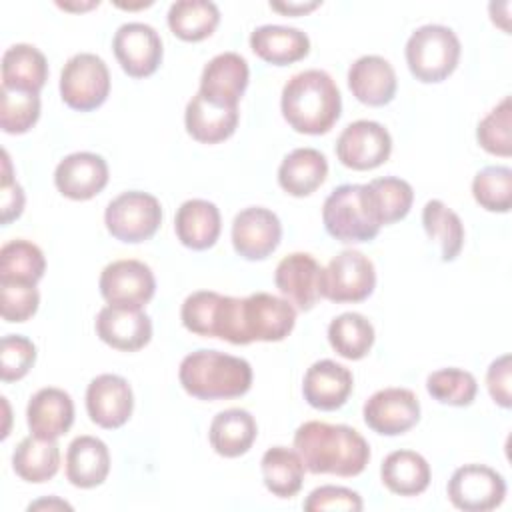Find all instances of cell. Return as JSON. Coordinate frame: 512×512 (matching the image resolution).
<instances>
[{
  "label": "cell",
  "instance_id": "1",
  "mask_svg": "<svg viewBox=\"0 0 512 512\" xmlns=\"http://www.w3.org/2000/svg\"><path fill=\"white\" fill-rule=\"evenodd\" d=\"M294 448L304 468L312 474L352 478L362 474L370 462L368 442L358 430L346 424L304 422L294 432Z\"/></svg>",
  "mask_w": 512,
  "mask_h": 512
},
{
  "label": "cell",
  "instance_id": "2",
  "mask_svg": "<svg viewBox=\"0 0 512 512\" xmlns=\"http://www.w3.org/2000/svg\"><path fill=\"white\" fill-rule=\"evenodd\" d=\"M280 108L284 120L300 134H326L338 122L342 96L324 70L310 68L294 74L282 88Z\"/></svg>",
  "mask_w": 512,
  "mask_h": 512
},
{
  "label": "cell",
  "instance_id": "3",
  "mask_svg": "<svg viewBox=\"0 0 512 512\" xmlns=\"http://www.w3.org/2000/svg\"><path fill=\"white\" fill-rule=\"evenodd\" d=\"M178 380L198 400L238 398L252 386V366L244 358L200 348L182 358Z\"/></svg>",
  "mask_w": 512,
  "mask_h": 512
},
{
  "label": "cell",
  "instance_id": "4",
  "mask_svg": "<svg viewBox=\"0 0 512 512\" xmlns=\"http://www.w3.org/2000/svg\"><path fill=\"white\" fill-rule=\"evenodd\" d=\"M326 232L344 244L370 242L380 232L366 184H342L334 188L322 206Z\"/></svg>",
  "mask_w": 512,
  "mask_h": 512
},
{
  "label": "cell",
  "instance_id": "5",
  "mask_svg": "<svg viewBox=\"0 0 512 512\" xmlns=\"http://www.w3.org/2000/svg\"><path fill=\"white\" fill-rule=\"evenodd\" d=\"M460 52L462 48L456 32L442 24H424L416 28L404 48L408 70L424 84L446 80L456 70Z\"/></svg>",
  "mask_w": 512,
  "mask_h": 512
},
{
  "label": "cell",
  "instance_id": "6",
  "mask_svg": "<svg viewBox=\"0 0 512 512\" xmlns=\"http://www.w3.org/2000/svg\"><path fill=\"white\" fill-rule=\"evenodd\" d=\"M180 318L192 334L220 338L230 344H246L242 334V298L198 290L182 302Z\"/></svg>",
  "mask_w": 512,
  "mask_h": 512
},
{
  "label": "cell",
  "instance_id": "7",
  "mask_svg": "<svg viewBox=\"0 0 512 512\" xmlns=\"http://www.w3.org/2000/svg\"><path fill=\"white\" fill-rule=\"evenodd\" d=\"M106 230L120 242L138 244L150 240L162 224V206L156 196L128 190L110 200L104 212Z\"/></svg>",
  "mask_w": 512,
  "mask_h": 512
},
{
  "label": "cell",
  "instance_id": "8",
  "mask_svg": "<svg viewBox=\"0 0 512 512\" xmlns=\"http://www.w3.org/2000/svg\"><path fill=\"white\" fill-rule=\"evenodd\" d=\"M110 94V72L106 62L92 54H74L60 72V96L64 104L78 112L100 108Z\"/></svg>",
  "mask_w": 512,
  "mask_h": 512
},
{
  "label": "cell",
  "instance_id": "9",
  "mask_svg": "<svg viewBox=\"0 0 512 512\" xmlns=\"http://www.w3.org/2000/svg\"><path fill=\"white\" fill-rule=\"evenodd\" d=\"M376 286L374 262L358 250H342L322 272V298L344 304L366 300Z\"/></svg>",
  "mask_w": 512,
  "mask_h": 512
},
{
  "label": "cell",
  "instance_id": "10",
  "mask_svg": "<svg viewBox=\"0 0 512 512\" xmlns=\"http://www.w3.org/2000/svg\"><path fill=\"white\" fill-rule=\"evenodd\" d=\"M448 500L464 512H488L502 504L506 480L486 464H464L454 470L446 486Z\"/></svg>",
  "mask_w": 512,
  "mask_h": 512
},
{
  "label": "cell",
  "instance_id": "11",
  "mask_svg": "<svg viewBox=\"0 0 512 512\" xmlns=\"http://www.w3.org/2000/svg\"><path fill=\"white\" fill-rule=\"evenodd\" d=\"M296 324V308L274 294L254 292L242 298L244 342H280Z\"/></svg>",
  "mask_w": 512,
  "mask_h": 512
},
{
  "label": "cell",
  "instance_id": "12",
  "mask_svg": "<svg viewBox=\"0 0 512 512\" xmlns=\"http://www.w3.org/2000/svg\"><path fill=\"white\" fill-rule=\"evenodd\" d=\"M98 288L110 306L142 308L156 292V278L140 260H114L104 266Z\"/></svg>",
  "mask_w": 512,
  "mask_h": 512
},
{
  "label": "cell",
  "instance_id": "13",
  "mask_svg": "<svg viewBox=\"0 0 512 512\" xmlns=\"http://www.w3.org/2000/svg\"><path fill=\"white\" fill-rule=\"evenodd\" d=\"M392 152L390 132L374 120L350 122L336 140L338 160L352 170H372L382 166Z\"/></svg>",
  "mask_w": 512,
  "mask_h": 512
},
{
  "label": "cell",
  "instance_id": "14",
  "mask_svg": "<svg viewBox=\"0 0 512 512\" xmlns=\"http://www.w3.org/2000/svg\"><path fill=\"white\" fill-rule=\"evenodd\" d=\"M362 416L370 430L382 436H398L418 424L420 402L408 388H382L364 402Z\"/></svg>",
  "mask_w": 512,
  "mask_h": 512
},
{
  "label": "cell",
  "instance_id": "15",
  "mask_svg": "<svg viewBox=\"0 0 512 512\" xmlns=\"http://www.w3.org/2000/svg\"><path fill=\"white\" fill-rule=\"evenodd\" d=\"M112 48L122 70L132 78L154 74L162 62V38L144 22L122 24L114 34Z\"/></svg>",
  "mask_w": 512,
  "mask_h": 512
},
{
  "label": "cell",
  "instance_id": "16",
  "mask_svg": "<svg viewBox=\"0 0 512 512\" xmlns=\"http://www.w3.org/2000/svg\"><path fill=\"white\" fill-rule=\"evenodd\" d=\"M280 218L264 206H248L232 220V246L244 260H264L280 244Z\"/></svg>",
  "mask_w": 512,
  "mask_h": 512
},
{
  "label": "cell",
  "instance_id": "17",
  "mask_svg": "<svg viewBox=\"0 0 512 512\" xmlns=\"http://www.w3.org/2000/svg\"><path fill=\"white\" fill-rule=\"evenodd\" d=\"M324 268L312 254L292 252L284 256L274 272V284L294 308L308 312L322 298Z\"/></svg>",
  "mask_w": 512,
  "mask_h": 512
},
{
  "label": "cell",
  "instance_id": "18",
  "mask_svg": "<svg viewBox=\"0 0 512 512\" xmlns=\"http://www.w3.org/2000/svg\"><path fill=\"white\" fill-rule=\"evenodd\" d=\"M250 80L248 62L236 52L216 54L202 70L200 94L214 106L238 108Z\"/></svg>",
  "mask_w": 512,
  "mask_h": 512
},
{
  "label": "cell",
  "instance_id": "19",
  "mask_svg": "<svg viewBox=\"0 0 512 512\" xmlns=\"http://www.w3.org/2000/svg\"><path fill=\"white\" fill-rule=\"evenodd\" d=\"M134 408V394L126 378L100 374L86 388V412L90 420L106 430L124 426Z\"/></svg>",
  "mask_w": 512,
  "mask_h": 512
},
{
  "label": "cell",
  "instance_id": "20",
  "mask_svg": "<svg viewBox=\"0 0 512 512\" xmlns=\"http://www.w3.org/2000/svg\"><path fill=\"white\" fill-rule=\"evenodd\" d=\"M54 184L70 200H90L108 184V164L94 152L68 154L54 170Z\"/></svg>",
  "mask_w": 512,
  "mask_h": 512
},
{
  "label": "cell",
  "instance_id": "21",
  "mask_svg": "<svg viewBox=\"0 0 512 512\" xmlns=\"http://www.w3.org/2000/svg\"><path fill=\"white\" fill-rule=\"evenodd\" d=\"M98 338L110 348L136 352L152 338V320L142 308L104 306L94 322Z\"/></svg>",
  "mask_w": 512,
  "mask_h": 512
},
{
  "label": "cell",
  "instance_id": "22",
  "mask_svg": "<svg viewBox=\"0 0 512 512\" xmlns=\"http://www.w3.org/2000/svg\"><path fill=\"white\" fill-rule=\"evenodd\" d=\"M354 378L352 372L334 362V360H318L314 362L302 380V394L304 400L316 410H338L346 404L348 396L352 394Z\"/></svg>",
  "mask_w": 512,
  "mask_h": 512
},
{
  "label": "cell",
  "instance_id": "23",
  "mask_svg": "<svg viewBox=\"0 0 512 512\" xmlns=\"http://www.w3.org/2000/svg\"><path fill=\"white\" fill-rule=\"evenodd\" d=\"M348 88L358 102L366 106H384L396 96L398 80L386 58L366 54L350 64Z\"/></svg>",
  "mask_w": 512,
  "mask_h": 512
},
{
  "label": "cell",
  "instance_id": "24",
  "mask_svg": "<svg viewBox=\"0 0 512 512\" xmlns=\"http://www.w3.org/2000/svg\"><path fill=\"white\" fill-rule=\"evenodd\" d=\"M26 422L34 436L60 438L74 424V402L68 392L48 386L40 388L26 406Z\"/></svg>",
  "mask_w": 512,
  "mask_h": 512
},
{
  "label": "cell",
  "instance_id": "25",
  "mask_svg": "<svg viewBox=\"0 0 512 512\" xmlns=\"http://www.w3.org/2000/svg\"><path fill=\"white\" fill-rule=\"evenodd\" d=\"M222 230L220 210L214 202L192 198L180 204L174 216V232L180 244L190 250H208Z\"/></svg>",
  "mask_w": 512,
  "mask_h": 512
},
{
  "label": "cell",
  "instance_id": "26",
  "mask_svg": "<svg viewBox=\"0 0 512 512\" xmlns=\"http://www.w3.org/2000/svg\"><path fill=\"white\" fill-rule=\"evenodd\" d=\"M252 52L268 64L286 66L302 60L310 52V38L294 26L264 24L250 34Z\"/></svg>",
  "mask_w": 512,
  "mask_h": 512
},
{
  "label": "cell",
  "instance_id": "27",
  "mask_svg": "<svg viewBox=\"0 0 512 512\" xmlns=\"http://www.w3.org/2000/svg\"><path fill=\"white\" fill-rule=\"evenodd\" d=\"M110 472L108 446L96 436H78L66 450V478L76 488H96Z\"/></svg>",
  "mask_w": 512,
  "mask_h": 512
},
{
  "label": "cell",
  "instance_id": "28",
  "mask_svg": "<svg viewBox=\"0 0 512 512\" xmlns=\"http://www.w3.org/2000/svg\"><path fill=\"white\" fill-rule=\"evenodd\" d=\"M328 176L326 156L316 148H296L278 166L280 188L296 198L316 192Z\"/></svg>",
  "mask_w": 512,
  "mask_h": 512
},
{
  "label": "cell",
  "instance_id": "29",
  "mask_svg": "<svg viewBox=\"0 0 512 512\" xmlns=\"http://www.w3.org/2000/svg\"><path fill=\"white\" fill-rule=\"evenodd\" d=\"M238 108H220L210 104L200 92L186 104L184 124L186 132L202 144H218L230 138L238 128Z\"/></svg>",
  "mask_w": 512,
  "mask_h": 512
},
{
  "label": "cell",
  "instance_id": "30",
  "mask_svg": "<svg viewBox=\"0 0 512 512\" xmlns=\"http://www.w3.org/2000/svg\"><path fill=\"white\" fill-rule=\"evenodd\" d=\"M258 434L254 416L244 408H228L218 412L208 430L210 444L216 454L224 458H238L246 454Z\"/></svg>",
  "mask_w": 512,
  "mask_h": 512
},
{
  "label": "cell",
  "instance_id": "31",
  "mask_svg": "<svg viewBox=\"0 0 512 512\" xmlns=\"http://www.w3.org/2000/svg\"><path fill=\"white\" fill-rule=\"evenodd\" d=\"M48 80L46 56L32 44H12L2 56V86L38 94Z\"/></svg>",
  "mask_w": 512,
  "mask_h": 512
},
{
  "label": "cell",
  "instance_id": "32",
  "mask_svg": "<svg viewBox=\"0 0 512 512\" xmlns=\"http://www.w3.org/2000/svg\"><path fill=\"white\" fill-rule=\"evenodd\" d=\"M380 478L382 484L398 496H418L428 488L432 472L422 454L414 450H394L382 460Z\"/></svg>",
  "mask_w": 512,
  "mask_h": 512
},
{
  "label": "cell",
  "instance_id": "33",
  "mask_svg": "<svg viewBox=\"0 0 512 512\" xmlns=\"http://www.w3.org/2000/svg\"><path fill=\"white\" fill-rule=\"evenodd\" d=\"M12 468L24 482H48L60 468V448L56 440L34 434L26 436L12 454Z\"/></svg>",
  "mask_w": 512,
  "mask_h": 512
},
{
  "label": "cell",
  "instance_id": "34",
  "mask_svg": "<svg viewBox=\"0 0 512 512\" xmlns=\"http://www.w3.org/2000/svg\"><path fill=\"white\" fill-rule=\"evenodd\" d=\"M262 480L268 492L278 498H292L304 484V462L296 450L286 446H272L260 460Z\"/></svg>",
  "mask_w": 512,
  "mask_h": 512
},
{
  "label": "cell",
  "instance_id": "35",
  "mask_svg": "<svg viewBox=\"0 0 512 512\" xmlns=\"http://www.w3.org/2000/svg\"><path fill=\"white\" fill-rule=\"evenodd\" d=\"M44 270L46 258L34 242L16 238L0 248V284L36 286Z\"/></svg>",
  "mask_w": 512,
  "mask_h": 512
},
{
  "label": "cell",
  "instance_id": "36",
  "mask_svg": "<svg viewBox=\"0 0 512 512\" xmlns=\"http://www.w3.org/2000/svg\"><path fill=\"white\" fill-rule=\"evenodd\" d=\"M218 22L220 10L208 0H178L168 10V26L184 42H200L212 36Z\"/></svg>",
  "mask_w": 512,
  "mask_h": 512
},
{
  "label": "cell",
  "instance_id": "37",
  "mask_svg": "<svg viewBox=\"0 0 512 512\" xmlns=\"http://www.w3.org/2000/svg\"><path fill=\"white\" fill-rule=\"evenodd\" d=\"M328 342L338 356L360 360L374 344V326L358 312H344L328 324Z\"/></svg>",
  "mask_w": 512,
  "mask_h": 512
},
{
  "label": "cell",
  "instance_id": "38",
  "mask_svg": "<svg viewBox=\"0 0 512 512\" xmlns=\"http://www.w3.org/2000/svg\"><path fill=\"white\" fill-rule=\"evenodd\" d=\"M366 190L380 226H388L406 218L414 202L412 186L396 176L374 178L366 184Z\"/></svg>",
  "mask_w": 512,
  "mask_h": 512
},
{
  "label": "cell",
  "instance_id": "39",
  "mask_svg": "<svg viewBox=\"0 0 512 512\" xmlns=\"http://www.w3.org/2000/svg\"><path fill=\"white\" fill-rule=\"evenodd\" d=\"M422 226L430 240L440 244L442 260L452 262L464 246V226L460 216L442 200H428L422 208Z\"/></svg>",
  "mask_w": 512,
  "mask_h": 512
},
{
  "label": "cell",
  "instance_id": "40",
  "mask_svg": "<svg viewBox=\"0 0 512 512\" xmlns=\"http://www.w3.org/2000/svg\"><path fill=\"white\" fill-rule=\"evenodd\" d=\"M428 394L440 404L470 406L478 392V382L472 372L462 368H442L426 378Z\"/></svg>",
  "mask_w": 512,
  "mask_h": 512
},
{
  "label": "cell",
  "instance_id": "41",
  "mask_svg": "<svg viewBox=\"0 0 512 512\" xmlns=\"http://www.w3.org/2000/svg\"><path fill=\"white\" fill-rule=\"evenodd\" d=\"M474 200L488 212H508L512 204V170L508 166H486L472 180Z\"/></svg>",
  "mask_w": 512,
  "mask_h": 512
},
{
  "label": "cell",
  "instance_id": "42",
  "mask_svg": "<svg viewBox=\"0 0 512 512\" xmlns=\"http://www.w3.org/2000/svg\"><path fill=\"white\" fill-rule=\"evenodd\" d=\"M40 118L38 94L0 86V126L6 134H24Z\"/></svg>",
  "mask_w": 512,
  "mask_h": 512
},
{
  "label": "cell",
  "instance_id": "43",
  "mask_svg": "<svg viewBox=\"0 0 512 512\" xmlns=\"http://www.w3.org/2000/svg\"><path fill=\"white\" fill-rule=\"evenodd\" d=\"M478 144L494 156L508 158L512 154L510 138V98L504 96L480 122L476 128Z\"/></svg>",
  "mask_w": 512,
  "mask_h": 512
},
{
  "label": "cell",
  "instance_id": "44",
  "mask_svg": "<svg viewBox=\"0 0 512 512\" xmlns=\"http://www.w3.org/2000/svg\"><path fill=\"white\" fill-rule=\"evenodd\" d=\"M36 362V346L22 334L2 336L0 342V376L4 382L24 378Z\"/></svg>",
  "mask_w": 512,
  "mask_h": 512
},
{
  "label": "cell",
  "instance_id": "45",
  "mask_svg": "<svg viewBox=\"0 0 512 512\" xmlns=\"http://www.w3.org/2000/svg\"><path fill=\"white\" fill-rule=\"evenodd\" d=\"M40 304L36 286L28 284H0V308L6 322L30 320Z\"/></svg>",
  "mask_w": 512,
  "mask_h": 512
},
{
  "label": "cell",
  "instance_id": "46",
  "mask_svg": "<svg viewBox=\"0 0 512 512\" xmlns=\"http://www.w3.org/2000/svg\"><path fill=\"white\" fill-rule=\"evenodd\" d=\"M362 508L364 504L358 492L344 486H332V484L314 488L304 500V510L308 512H322V510L360 512Z\"/></svg>",
  "mask_w": 512,
  "mask_h": 512
},
{
  "label": "cell",
  "instance_id": "47",
  "mask_svg": "<svg viewBox=\"0 0 512 512\" xmlns=\"http://www.w3.org/2000/svg\"><path fill=\"white\" fill-rule=\"evenodd\" d=\"M2 180H0V222L6 226L12 220L20 218L24 210V190L22 186L12 178V168H10V158L8 152H2Z\"/></svg>",
  "mask_w": 512,
  "mask_h": 512
},
{
  "label": "cell",
  "instance_id": "48",
  "mask_svg": "<svg viewBox=\"0 0 512 512\" xmlns=\"http://www.w3.org/2000/svg\"><path fill=\"white\" fill-rule=\"evenodd\" d=\"M510 378H512V358L510 354H502L486 370V388L492 400L502 406H512V392H510Z\"/></svg>",
  "mask_w": 512,
  "mask_h": 512
},
{
  "label": "cell",
  "instance_id": "49",
  "mask_svg": "<svg viewBox=\"0 0 512 512\" xmlns=\"http://www.w3.org/2000/svg\"><path fill=\"white\" fill-rule=\"evenodd\" d=\"M322 2L314 0V2H270V8L276 10V12H282V14H288V16H300V14H306L314 8H318Z\"/></svg>",
  "mask_w": 512,
  "mask_h": 512
},
{
  "label": "cell",
  "instance_id": "50",
  "mask_svg": "<svg viewBox=\"0 0 512 512\" xmlns=\"http://www.w3.org/2000/svg\"><path fill=\"white\" fill-rule=\"evenodd\" d=\"M38 508H48V510H54V508H60V510H72V506L68 504V502H64V500H60V498H56V496H52V498H44V500H38V502H32L30 506H28V510H38Z\"/></svg>",
  "mask_w": 512,
  "mask_h": 512
},
{
  "label": "cell",
  "instance_id": "51",
  "mask_svg": "<svg viewBox=\"0 0 512 512\" xmlns=\"http://www.w3.org/2000/svg\"><path fill=\"white\" fill-rule=\"evenodd\" d=\"M60 8H64V10H88V8H94V6H98L100 2L96 0V2H86V4H66V2H56Z\"/></svg>",
  "mask_w": 512,
  "mask_h": 512
}]
</instances>
